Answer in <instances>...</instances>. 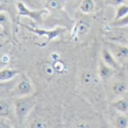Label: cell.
Wrapping results in <instances>:
<instances>
[{"mask_svg":"<svg viewBox=\"0 0 128 128\" xmlns=\"http://www.w3.org/2000/svg\"><path fill=\"white\" fill-rule=\"evenodd\" d=\"M108 106L118 112L128 114V94L114 100Z\"/></svg>","mask_w":128,"mask_h":128,"instance_id":"cell-15","label":"cell"},{"mask_svg":"<svg viewBox=\"0 0 128 128\" xmlns=\"http://www.w3.org/2000/svg\"><path fill=\"white\" fill-rule=\"evenodd\" d=\"M20 75V72L12 68H3L0 70V83L9 82Z\"/></svg>","mask_w":128,"mask_h":128,"instance_id":"cell-16","label":"cell"},{"mask_svg":"<svg viewBox=\"0 0 128 128\" xmlns=\"http://www.w3.org/2000/svg\"><path fill=\"white\" fill-rule=\"evenodd\" d=\"M16 12L19 18H27L36 24H42L44 22V16L48 14L44 8H31L22 0L16 2Z\"/></svg>","mask_w":128,"mask_h":128,"instance_id":"cell-6","label":"cell"},{"mask_svg":"<svg viewBox=\"0 0 128 128\" xmlns=\"http://www.w3.org/2000/svg\"><path fill=\"white\" fill-rule=\"evenodd\" d=\"M114 11V15L113 18V20H119L126 15L128 14V4L126 3H123L118 6H117Z\"/></svg>","mask_w":128,"mask_h":128,"instance_id":"cell-17","label":"cell"},{"mask_svg":"<svg viewBox=\"0 0 128 128\" xmlns=\"http://www.w3.org/2000/svg\"><path fill=\"white\" fill-rule=\"evenodd\" d=\"M12 23L10 14L6 11H0V33L8 36L12 34Z\"/></svg>","mask_w":128,"mask_h":128,"instance_id":"cell-14","label":"cell"},{"mask_svg":"<svg viewBox=\"0 0 128 128\" xmlns=\"http://www.w3.org/2000/svg\"><path fill=\"white\" fill-rule=\"evenodd\" d=\"M100 57L106 65L117 71H119L123 68V66L118 62L109 49L103 44L100 49Z\"/></svg>","mask_w":128,"mask_h":128,"instance_id":"cell-13","label":"cell"},{"mask_svg":"<svg viewBox=\"0 0 128 128\" xmlns=\"http://www.w3.org/2000/svg\"><path fill=\"white\" fill-rule=\"evenodd\" d=\"M34 93H35V87L32 80L25 73L20 74V78L18 79L16 85L12 90L13 96L15 98H17V97L24 96L30 94H34Z\"/></svg>","mask_w":128,"mask_h":128,"instance_id":"cell-10","label":"cell"},{"mask_svg":"<svg viewBox=\"0 0 128 128\" xmlns=\"http://www.w3.org/2000/svg\"><path fill=\"white\" fill-rule=\"evenodd\" d=\"M107 114L108 124L115 128H128V115L118 112L111 108H108L106 112Z\"/></svg>","mask_w":128,"mask_h":128,"instance_id":"cell-11","label":"cell"},{"mask_svg":"<svg viewBox=\"0 0 128 128\" xmlns=\"http://www.w3.org/2000/svg\"><path fill=\"white\" fill-rule=\"evenodd\" d=\"M23 27H24L26 30L30 31V32L36 35L38 37L44 38L45 42L41 44L42 47H44L46 44H49L50 42H53L54 40H56L63 36L67 31V29L66 27H63L62 26H56L54 28L51 29H42V28H37L32 26L30 25H22Z\"/></svg>","mask_w":128,"mask_h":128,"instance_id":"cell-5","label":"cell"},{"mask_svg":"<svg viewBox=\"0 0 128 128\" xmlns=\"http://www.w3.org/2000/svg\"><path fill=\"white\" fill-rule=\"evenodd\" d=\"M87 65L82 66L76 72V86L78 94L90 104L101 103L100 99L106 98L104 84L96 72V64L91 60L87 61Z\"/></svg>","mask_w":128,"mask_h":128,"instance_id":"cell-1","label":"cell"},{"mask_svg":"<svg viewBox=\"0 0 128 128\" xmlns=\"http://www.w3.org/2000/svg\"><path fill=\"white\" fill-rule=\"evenodd\" d=\"M38 71L40 77L48 84L55 82L60 83L61 81H63L58 75L54 63L49 56L40 62L38 66Z\"/></svg>","mask_w":128,"mask_h":128,"instance_id":"cell-7","label":"cell"},{"mask_svg":"<svg viewBox=\"0 0 128 128\" xmlns=\"http://www.w3.org/2000/svg\"><path fill=\"white\" fill-rule=\"evenodd\" d=\"M117 70L106 65L99 56L96 64V72L98 77L100 78V81L103 83V84L108 82L117 73Z\"/></svg>","mask_w":128,"mask_h":128,"instance_id":"cell-12","label":"cell"},{"mask_svg":"<svg viewBox=\"0 0 128 128\" xmlns=\"http://www.w3.org/2000/svg\"><path fill=\"white\" fill-rule=\"evenodd\" d=\"M124 67H125V69H126V72H127V75H128V64H127L126 66H125Z\"/></svg>","mask_w":128,"mask_h":128,"instance_id":"cell-21","label":"cell"},{"mask_svg":"<svg viewBox=\"0 0 128 128\" xmlns=\"http://www.w3.org/2000/svg\"><path fill=\"white\" fill-rule=\"evenodd\" d=\"M105 6L106 7H112L114 8H115L117 6L123 4V3H126L125 0H103Z\"/></svg>","mask_w":128,"mask_h":128,"instance_id":"cell-20","label":"cell"},{"mask_svg":"<svg viewBox=\"0 0 128 128\" xmlns=\"http://www.w3.org/2000/svg\"><path fill=\"white\" fill-rule=\"evenodd\" d=\"M37 105V97L35 94L17 97L14 102L15 117L18 120L23 124L30 116Z\"/></svg>","mask_w":128,"mask_h":128,"instance_id":"cell-4","label":"cell"},{"mask_svg":"<svg viewBox=\"0 0 128 128\" xmlns=\"http://www.w3.org/2000/svg\"><path fill=\"white\" fill-rule=\"evenodd\" d=\"M125 2H126V4H128V0H125Z\"/></svg>","mask_w":128,"mask_h":128,"instance_id":"cell-22","label":"cell"},{"mask_svg":"<svg viewBox=\"0 0 128 128\" xmlns=\"http://www.w3.org/2000/svg\"><path fill=\"white\" fill-rule=\"evenodd\" d=\"M10 112H11L10 103L4 99H0V118L8 116Z\"/></svg>","mask_w":128,"mask_h":128,"instance_id":"cell-19","label":"cell"},{"mask_svg":"<svg viewBox=\"0 0 128 128\" xmlns=\"http://www.w3.org/2000/svg\"><path fill=\"white\" fill-rule=\"evenodd\" d=\"M97 17L100 16L87 15L78 12L70 29V42L72 43H78L89 36L93 30L94 20Z\"/></svg>","mask_w":128,"mask_h":128,"instance_id":"cell-3","label":"cell"},{"mask_svg":"<svg viewBox=\"0 0 128 128\" xmlns=\"http://www.w3.org/2000/svg\"><path fill=\"white\" fill-rule=\"evenodd\" d=\"M104 90L108 103L128 94V75L124 66L104 84Z\"/></svg>","mask_w":128,"mask_h":128,"instance_id":"cell-2","label":"cell"},{"mask_svg":"<svg viewBox=\"0 0 128 128\" xmlns=\"http://www.w3.org/2000/svg\"><path fill=\"white\" fill-rule=\"evenodd\" d=\"M108 26L112 27V28H126L128 27V14L125 17L116 20H112L107 24Z\"/></svg>","mask_w":128,"mask_h":128,"instance_id":"cell-18","label":"cell"},{"mask_svg":"<svg viewBox=\"0 0 128 128\" xmlns=\"http://www.w3.org/2000/svg\"><path fill=\"white\" fill-rule=\"evenodd\" d=\"M102 44L106 45L112 53L118 62L124 67L128 64V46L111 40H102Z\"/></svg>","mask_w":128,"mask_h":128,"instance_id":"cell-8","label":"cell"},{"mask_svg":"<svg viewBox=\"0 0 128 128\" xmlns=\"http://www.w3.org/2000/svg\"><path fill=\"white\" fill-rule=\"evenodd\" d=\"M106 7L103 0H79L78 12L87 15L101 16Z\"/></svg>","mask_w":128,"mask_h":128,"instance_id":"cell-9","label":"cell"}]
</instances>
